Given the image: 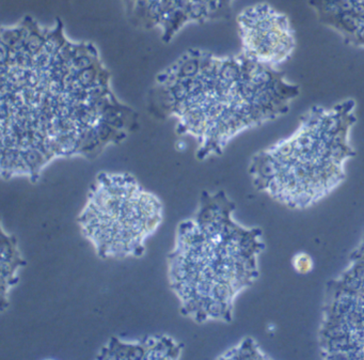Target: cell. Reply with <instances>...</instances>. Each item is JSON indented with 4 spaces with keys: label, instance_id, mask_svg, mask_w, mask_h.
<instances>
[{
    "label": "cell",
    "instance_id": "obj_1",
    "mask_svg": "<svg viewBox=\"0 0 364 360\" xmlns=\"http://www.w3.org/2000/svg\"><path fill=\"white\" fill-rule=\"evenodd\" d=\"M0 65L4 180L37 182L52 162L95 159L138 129V112L114 95L95 44L69 39L60 18L3 26Z\"/></svg>",
    "mask_w": 364,
    "mask_h": 360
},
{
    "label": "cell",
    "instance_id": "obj_2",
    "mask_svg": "<svg viewBox=\"0 0 364 360\" xmlns=\"http://www.w3.org/2000/svg\"><path fill=\"white\" fill-rule=\"evenodd\" d=\"M299 93L280 70L242 53L189 50L156 76L146 103L157 118L176 119V133L195 140L203 161L223 154L240 134L284 116Z\"/></svg>",
    "mask_w": 364,
    "mask_h": 360
},
{
    "label": "cell",
    "instance_id": "obj_3",
    "mask_svg": "<svg viewBox=\"0 0 364 360\" xmlns=\"http://www.w3.org/2000/svg\"><path fill=\"white\" fill-rule=\"evenodd\" d=\"M234 211L225 191H203L197 212L178 226L168 257L181 312L197 323L231 322L236 298L259 278L263 232L240 225Z\"/></svg>",
    "mask_w": 364,
    "mask_h": 360
},
{
    "label": "cell",
    "instance_id": "obj_4",
    "mask_svg": "<svg viewBox=\"0 0 364 360\" xmlns=\"http://www.w3.org/2000/svg\"><path fill=\"white\" fill-rule=\"evenodd\" d=\"M355 108L347 99L304 112L291 135L253 155L248 171L255 189L293 210L325 199L344 182L346 163L355 155Z\"/></svg>",
    "mask_w": 364,
    "mask_h": 360
},
{
    "label": "cell",
    "instance_id": "obj_5",
    "mask_svg": "<svg viewBox=\"0 0 364 360\" xmlns=\"http://www.w3.org/2000/svg\"><path fill=\"white\" fill-rule=\"evenodd\" d=\"M163 221V204L129 174L102 172L78 217L84 235L104 259L140 257Z\"/></svg>",
    "mask_w": 364,
    "mask_h": 360
},
{
    "label": "cell",
    "instance_id": "obj_6",
    "mask_svg": "<svg viewBox=\"0 0 364 360\" xmlns=\"http://www.w3.org/2000/svg\"><path fill=\"white\" fill-rule=\"evenodd\" d=\"M318 346L325 359H364V235L345 270L328 281Z\"/></svg>",
    "mask_w": 364,
    "mask_h": 360
},
{
    "label": "cell",
    "instance_id": "obj_7",
    "mask_svg": "<svg viewBox=\"0 0 364 360\" xmlns=\"http://www.w3.org/2000/svg\"><path fill=\"white\" fill-rule=\"evenodd\" d=\"M233 0H123L127 20L137 28L159 31L169 43L181 31L229 18Z\"/></svg>",
    "mask_w": 364,
    "mask_h": 360
},
{
    "label": "cell",
    "instance_id": "obj_8",
    "mask_svg": "<svg viewBox=\"0 0 364 360\" xmlns=\"http://www.w3.org/2000/svg\"><path fill=\"white\" fill-rule=\"evenodd\" d=\"M242 54L251 60L279 69L293 56L295 31L289 18L268 4H257L237 18Z\"/></svg>",
    "mask_w": 364,
    "mask_h": 360
},
{
    "label": "cell",
    "instance_id": "obj_9",
    "mask_svg": "<svg viewBox=\"0 0 364 360\" xmlns=\"http://www.w3.org/2000/svg\"><path fill=\"white\" fill-rule=\"evenodd\" d=\"M182 345L166 336L148 337L139 341L110 339L101 349L97 359H178Z\"/></svg>",
    "mask_w": 364,
    "mask_h": 360
},
{
    "label": "cell",
    "instance_id": "obj_10",
    "mask_svg": "<svg viewBox=\"0 0 364 360\" xmlns=\"http://www.w3.org/2000/svg\"><path fill=\"white\" fill-rule=\"evenodd\" d=\"M333 26L346 44L364 48V0H334Z\"/></svg>",
    "mask_w": 364,
    "mask_h": 360
},
{
    "label": "cell",
    "instance_id": "obj_11",
    "mask_svg": "<svg viewBox=\"0 0 364 360\" xmlns=\"http://www.w3.org/2000/svg\"><path fill=\"white\" fill-rule=\"evenodd\" d=\"M25 264L16 238L1 232V310H5L8 293L18 282V270Z\"/></svg>",
    "mask_w": 364,
    "mask_h": 360
},
{
    "label": "cell",
    "instance_id": "obj_12",
    "mask_svg": "<svg viewBox=\"0 0 364 360\" xmlns=\"http://www.w3.org/2000/svg\"><path fill=\"white\" fill-rule=\"evenodd\" d=\"M219 358L223 359H270L267 354L262 351L257 341L252 338H246L240 344L229 349Z\"/></svg>",
    "mask_w": 364,
    "mask_h": 360
},
{
    "label": "cell",
    "instance_id": "obj_13",
    "mask_svg": "<svg viewBox=\"0 0 364 360\" xmlns=\"http://www.w3.org/2000/svg\"><path fill=\"white\" fill-rule=\"evenodd\" d=\"M291 266L294 270L299 275H306L312 272L314 268V261L309 253H296L291 259Z\"/></svg>",
    "mask_w": 364,
    "mask_h": 360
}]
</instances>
